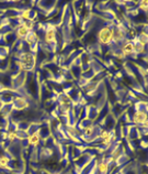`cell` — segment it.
I'll use <instances>...</instances> for the list:
<instances>
[{
	"instance_id": "7c38bea8",
	"label": "cell",
	"mask_w": 148,
	"mask_h": 174,
	"mask_svg": "<svg viewBox=\"0 0 148 174\" xmlns=\"http://www.w3.org/2000/svg\"><path fill=\"white\" fill-rule=\"evenodd\" d=\"M17 138H18V133L15 132V131H12V132H10V133L8 134V139L11 140V141H12V140H15V139H17Z\"/></svg>"
},
{
	"instance_id": "277c9868",
	"label": "cell",
	"mask_w": 148,
	"mask_h": 174,
	"mask_svg": "<svg viewBox=\"0 0 148 174\" xmlns=\"http://www.w3.org/2000/svg\"><path fill=\"white\" fill-rule=\"evenodd\" d=\"M101 138L103 139V145H110V142H111V140L113 139L112 134H111V132H109V131H103L101 133Z\"/></svg>"
},
{
	"instance_id": "8992f818",
	"label": "cell",
	"mask_w": 148,
	"mask_h": 174,
	"mask_svg": "<svg viewBox=\"0 0 148 174\" xmlns=\"http://www.w3.org/2000/svg\"><path fill=\"white\" fill-rule=\"evenodd\" d=\"M18 36H20V38H26L28 34L30 33V30L26 28L24 24H22V26L19 27V29H18Z\"/></svg>"
},
{
	"instance_id": "8fae6325",
	"label": "cell",
	"mask_w": 148,
	"mask_h": 174,
	"mask_svg": "<svg viewBox=\"0 0 148 174\" xmlns=\"http://www.w3.org/2000/svg\"><path fill=\"white\" fill-rule=\"evenodd\" d=\"M21 17H22V19H24V20H29L30 19V10L29 9H26V10L23 11Z\"/></svg>"
},
{
	"instance_id": "4fadbf2b",
	"label": "cell",
	"mask_w": 148,
	"mask_h": 174,
	"mask_svg": "<svg viewBox=\"0 0 148 174\" xmlns=\"http://www.w3.org/2000/svg\"><path fill=\"white\" fill-rule=\"evenodd\" d=\"M91 132H92V130H91V129H90V130H86V134H90Z\"/></svg>"
},
{
	"instance_id": "9c48e42d",
	"label": "cell",
	"mask_w": 148,
	"mask_h": 174,
	"mask_svg": "<svg viewBox=\"0 0 148 174\" xmlns=\"http://www.w3.org/2000/svg\"><path fill=\"white\" fill-rule=\"evenodd\" d=\"M8 164H9V158L0 156V167H7Z\"/></svg>"
},
{
	"instance_id": "3957f363",
	"label": "cell",
	"mask_w": 148,
	"mask_h": 174,
	"mask_svg": "<svg viewBox=\"0 0 148 174\" xmlns=\"http://www.w3.org/2000/svg\"><path fill=\"white\" fill-rule=\"evenodd\" d=\"M134 122L136 123H143V122H147V115L144 111H136L134 114L133 117Z\"/></svg>"
},
{
	"instance_id": "52a82bcc",
	"label": "cell",
	"mask_w": 148,
	"mask_h": 174,
	"mask_svg": "<svg viewBox=\"0 0 148 174\" xmlns=\"http://www.w3.org/2000/svg\"><path fill=\"white\" fill-rule=\"evenodd\" d=\"M28 141H29V145H36L39 143V141H40V137H39V134L37 133H33V134H31V136H29Z\"/></svg>"
},
{
	"instance_id": "6da1fadb",
	"label": "cell",
	"mask_w": 148,
	"mask_h": 174,
	"mask_svg": "<svg viewBox=\"0 0 148 174\" xmlns=\"http://www.w3.org/2000/svg\"><path fill=\"white\" fill-rule=\"evenodd\" d=\"M114 38V31L109 27H104L99 31L98 34V39L102 44H109Z\"/></svg>"
},
{
	"instance_id": "5b68a950",
	"label": "cell",
	"mask_w": 148,
	"mask_h": 174,
	"mask_svg": "<svg viewBox=\"0 0 148 174\" xmlns=\"http://www.w3.org/2000/svg\"><path fill=\"white\" fill-rule=\"evenodd\" d=\"M123 55H130L134 52V44L128 42L123 46Z\"/></svg>"
},
{
	"instance_id": "30bf717a",
	"label": "cell",
	"mask_w": 148,
	"mask_h": 174,
	"mask_svg": "<svg viewBox=\"0 0 148 174\" xmlns=\"http://www.w3.org/2000/svg\"><path fill=\"white\" fill-rule=\"evenodd\" d=\"M108 170H109V165L106 163H101L99 165V171L101 173H105V172H108Z\"/></svg>"
},
{
	"instance_id": "7a4b0ae2",
	"label": "cell",
	"mask_w": 148,
	"mask_h": 174,
	"mask_svg": "<svg viewBox=\"0 0 148 174\" xmlns=\"http://www.w3.org/2000/svg\"><path fill=\"white\" fill-rule=\"evenodd\" d=\"M56 39V29L53 26H48V29L45 33V41L47 43H53Z\"/></svg>"
},
{
	"instance_id": "ba28073f",
	"label": "cell",
	"mask_w": 148,
	"mask_h": 174,
	"mask_svg": "<svg viewBox=\"0 0 148 174\" xmlns=\"http://www.w3.org/2000/svg\"><path fill=\"white\" fill-rule=\"evenodd\" d=\"M26 41L29 44L33 43V42H35L36 41V33L35 32H30L29 34L26 36Z\"/></svg>"
}]
</instances>
